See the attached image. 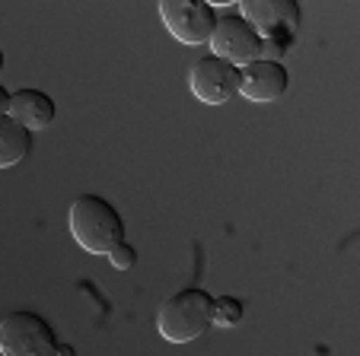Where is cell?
Segmentation results:
<instances>
[{
	"instance_id": "obj_1",
	"label": "cell",
	"mask_w": 360,
	"mask_h": 356,
	"mask_svg": "<svg viewBox=\"0 0 360 356\" xmlns=\"http://www.w3.org/2000/svg\"><path fill=\"white\" fill-rule=\"evenodd\" d=\"M70 235L89 255H109L124 242V220L112 201L102 195H80L70 204Z\"/></svg>"
},
{
	"instance_id": "obj_2",
	"label": "cell",
	"mask_w": 360,
	"mask_h": 356,
	"mask_svg": "<svg viewBox=\"0 0 360 356\" xmlns=\"http://www.w3.org/2000/svg\"><path fill=\"white\" fill-rule=\"evenodd\" d=\"M214 328V296L201 286L172 293L157 312V331L169 343H188Z\"/></svg>"
},
{
	"instance_id": "obj_3",
	"label": "cell",
	"mask_w": 360,
	"mask_h": 356,
	"mask_svg": "<svg viewBox=\"0 0 360 356\" xmlns=\"http://www.w3.org/2000/svg\"><path fill=\"white\" fill-rule=\"evenodd\" d=\"M55 324L45 315L16 309L0 318V353L4 356H55L58 353Z\"/></svg>"
},
{
	"instance_id": "obj_4",
	"label": "cell",
	"mask_w": 360,
	"mask_h": 356,
	"mask_svg": "<svg viewBox=\"0 0 360 356\" xmlns=\"http://www.w3.org/2000/svg\"><path fill=\"white\" fill-rule=\"evenodd\" d=\"M160 20L169 29L172 39H179L182 45L211 41L214 26H217L214 4H207V0H163L160 4Z\"/></svg>"
},
{
	"instance_id": "obj_5",
	"label": "cell",
	"mask_w": 360,
	"mask_h": 356,
	"mask_svg": "<svg viewBox=\"0 0 360 356\" xmlns=\"http://www.w3.org/2000/svg\"><path fill=\"white\" fill-rule=\"evenodd\" d=\"M188 86L195 99L204 105H224L233 95H239V67H233L230 61H224L217 54H204L191 64Z\"/></svg>"
},
{
	"instance_id": "obj_6",
	"label": "cell",
	"mask_w": 360,
	"mask_h": 356,
	"mask_svg": "<svg viewBox=\"0 0 360 356\" xmlns=\"http://www.w3.org/2000/svg\"><path fill=\"white\" fill-rule=\"evenodd\" d=\"M211 51L233 67H245V64L262 58V35L249 26L239 13L217 16V26L211 35Z\"/></svg>"
},
{
	"instance_id": "obj_7",
	"label": "cell",
	"mask_w": 360,
	"mask_h": 356,
	"mask_svg": "<svg viewBox=\"0 0 360 356\" xmlns=\"http://www.w3.org/2000/svg\"><path fill=\"white\" fill-rule=\"evenodd\" d=\"M239 16H243L262 39H271V35H297V29H300L297 0H243V4H239Z\"/></svg>"
},
{
	"instance_id": "obj_8",
	"label": "cell",
	"mask_w": 360,
	"mask_h": 356,
	"mask_svg": "<svg viewBox=\"0 0 360 356\" xmlns=\"http://www.w3.org/2000/svg\"><path fill=\"white\" fill-rule=\"evenodd\" d=\"M290 86V74L284 64L274 61H252L239 67V95L249 102H274L287 93Z\"/></svg>"
},
{
	"instance_id": "obj_9",
	"label": "cell",
	"mask_w": 360,
	"mask_h": 356,
	"mask_svg": "<svg viewBox=\"0 0 360 356\" xmlns=\"http://www.w3.org/2000/svg\"><path fill=\"white\" fill-rule=\"evenodd\" d=\"M55 114H58V105L45 89H29L26 86V89L10 93V118H16L22 128L41 131V128H48V124L55 121Z\"/></svg>"
},
{
	"instance_id": "obj_10",
	"label": "cell",
	"mask_w": 360,
	"mask_h": 356,
	"mask_svg": "<svg viewBox=\"0 0 360 356\" xmlns=\"http://www.w3.org/2000/svg\"><path fill=\"white\" fill-rule=\"evenodd\" d=\"M32 150V131L22 128L16 118L4 114L0 118V169H10L22 162Z\"/></svg>"
},
{
	"instance_id": "obj_11",
	"label": "cell",
	"mask_w": 360,
	"mask_h": 356,
	"mask_svg": "<svg viewBox=\"0 0 360 356\" xmlns=\"http://www.w3.org/2000/svg\"><path fill=\"white\" fill-rule=\"evenodd\" d=\"M245 318V305L236 296H217L214 299V324L217 328H236Z\"/></svg>"
},
{
	"instance_id": "obj_12",
	"label": "cell",
	"mask_w": 360,
	"mask_h": 356,
	"mask_svg": "<svg viewBox=\"0 0 360 356\" xmlns=\"http://www.w3.org/2000/svg\"><path fill=\"white\" fill-rule=\"evenodd\" d=\"M293 39L297 35H271V39H262V58L259 61H274V64H284L287 51H290Z\"/></svg>"
},
{
	"instance_id": "obj_13",
	"label": "cell",
	"mask_w": 360,
	"mask_h": 356,
	"mask_svg": "<svg viewBox=\"0 0 360 356\" xmlns=\"http://www.w3.org/2000/svg\"><path fill=\"white\" fill-rule=\"evenodd\" d=\"M105 258H109L112 268H118V270H131L137 264V251H134V245H128V242L115 245V249H112Z\"/></svg>"
},
{
	"instance_id": "obj_14",
	"label": "cell",
	"mask_w": 360,
	"mask_h": 356,
	"mask_svg": "<svg viewBox=\"0 0 360 356\" xmlns=\"http://www.w3.org/2000/svg\"><path fill=\"white\" fill-rule=\"evenodd\" d=\"M4 114H10V93L4 89V83H0V118Z\"/></svg>"
},
{
	"instance_id": "obj_15",
	"label": "cell",
	"mask_w": 360,
	"mask_h": 356,
	"mask_svg": "<svg viewBox=\"0 0 360 356\" xmlns=\"http://www.w3.org/2000/svg\"><path fill=\"white\" fill-rule=\"evenodd\" d=\"M55 356H77V353H74V347H70V343H58V353Z\"/></svg>"
},
{
	"instance_id": "obj_16",
	"label": "cell",
	"mask_w": 360,
	"mask_h": 356,
	"mask_svg": "<svg viewBox=\"0 0 360 356\" xmlns=\"http://www.w3.org/2000/svg\"><path fill=\"white\" fill-rule=\"evenodd\" d=\"M0 74H4V48H0Z\"/></svg>"
},
{
	"instance_id": "obj_17",
	"label": "cell",
	"mask_w": 360,
	"mask_h": 356,
	"mask_svg": "<svg viewBox=\"0 0 360 356\" xmlns=\"http://www.w3.org/2000/svg\"><path fill=\"white\" fill-rule=\"evenodd\" d=\"M0 356H4V353H0Z\"/></svg>"
}]
</instances>
